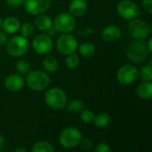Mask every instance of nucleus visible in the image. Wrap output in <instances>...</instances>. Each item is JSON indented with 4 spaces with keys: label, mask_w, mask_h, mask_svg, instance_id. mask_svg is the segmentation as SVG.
I'll return each mask as SVG.
<instances>
[{
    "label": "nucleus",
    "mask_w": 152,
    "mask_h": 152,
    "mask_svg": "<svg viewBox=\"0 0 152 152\" xmlns=\"http://www.w3.org/2000/svg\"><path fill=\"white\" fill-rule=\"evenodd\" d=\"M1 24H2V20H1V18H0V28H1Z\"/></svg>",
    "instance_id": "e433bc0d"
},
{
    "label": "nucleus",
    "mask_w": 152,
    "mask_h": 152,
    "mask_svg": "<svg viewBox=\"0 0 152 152\" xmlns=\"http://www.w3.org/2000/svg\"><path fill=\"white\" fill-rule=\"evenodd\" d=\"M7 43V37L4 32L0 31V45H4Z\"/></svg>",
    "instance_id": "473e14b6"
},
{
    "label": "nucleus",
    "mask_w": 152,
    "mask_h": 152,
    "mask_svg": "<svg viewBox=\"0 0 152 152\" xmlns=\"http://www.w3.org/2000/svg\"><path fill=\"white\" fill-rule=\"evenodd\" d=\"M6 3L12 8H19L23 4L24 0H6Z\"/></svg>",
    "instance_id": "7c9ffc66"
},
{
    "label": "nucleus",
    "mask_w": 152,
    "mask_h": 152,
    "mask_svg": "<svg viewBox=\"0 0 152 152\" xmlns=\"http://www.w3.org/2000/svg\"><path fill=\"white\" fill-rule=\"evenodd\" d=\"M139 72L136 67L131 64H126L118 69L117 77L118 82L122 86H129L136 81Z\"/></svg>",
    "instance_id": "0eeeda50"
},
{
    "label": "nucleus",
    "mask_w": 152,
    "mask_h": 152,
    "mask_svg": "<svg viewBox=\"0 0 152 152\" xmlns=\"http://www.w3.org/2000/svg\"><path fill=\"white\" fill-rule=\"evenodd\" d=\"M36 27L42 31H47L53 27V21L47 15H39L35 20Z\"/></svg>",
    "instance_id": "a211bd4d"
},
{
    "label": "nucleus",
    "mask_w": 152,
    "mask_h": 152,
    "mask_svg": "<svg viewBox=\"0 0 152 152\" xmlns=\"http://www.w3.org/2000/svg\"><path fill=\"white\" fill-rule=\"evenodd\" d=\"M65 63H66V66L69 69H76L79 65V57L77 54H75L74 53L68 54Z\"/></svg>",
    "instance_id": "b1692460"
},
{
    "label": "nucleus",
    "mask_w": 152,
    "mask_h": 152,
    "mask_svg": "<svg viewBox=\"0 0 152 152\" xmlns=\"http://www.w3.org/2000/svg\"><path fill=\"white\" fill-rule=\"evenodd\" d=\"M54 151L53 145L47 142H38L33 145V152H51Z\"/></svg>",
    "instance_id": "5701e85b"
},
{
    "label": "nucleus",
    "mask_w": 152,
    "mask_h": 152,
    "mask_svg": "<svg viewBox=\"0 0 152 152\" xmlns=\"http://www.w3.org/2000/svg\"><path fill=\"white\" fill-rule=\"evenodd\" d=\"M82 140L81 132L76 127H68L64 129L60 135V142L66 149H72L79 145Z\"/></svg>",
    "instance_id": "39448f33"
},
{
    "label": "nucleus",
    "mask_w": 152,
    "mask_h": 152,
    "mask_svg": "<svg viewBox=\"0 0 152 152\" xmlns=\"http://www.w3.org/2000/svg\"><path fill=\"white\" fill-rule=\"evenodd\" d=\"M57 49L62 54H70L75 53L77 48V41L76 37L69 33L61 36L57 40Z\"/></svg>",
    "instance_id": "1a4fd4ad"
},
{
    "label": "nucleus",
    "mask_w": 152,
    "mask_h": 152,
    "mask_svg": "<svg viewBox=\"0 0 152 152\" xmlns=\"http://www.w3.org/2000/svg\"><path fill=\"white\" fill-rule=\"evenodd\" d=\"M33 49L39 54H46L50 53L53 47L52 38L47 35H38L32 42Z\"/></svg>",
    "instance_id": "9b49d317"
},
{
    "label": "nucleus",
    "mask_w": 152,
    "mask_h": 152,
    "mask_svg": "<svg viewBox=\"0 0 152 152\" xmlns=\"http://www.w3.org/2000/svg\"><path fill=\"white\" fill-rule=\"evenodd\" d=\"M27 85L34 91H43L50 84L49 76L41 70L29 71L27 76Z\"/></svg>",
    "instance_id": "f257e3e1"
},
{
    "label": "nucleus",
    "mask_w": 152,
    "mask_h": 152,
    "mask_svg": "<svg viewBox=\"0 0 152 152\" xmlns=\"http://www.w3.org/2000/svg\"><path fill=\"white\" fill-rule=\"evenodd\" d=\"M93 122L98 128H105L110 124L111 117L108 113H101L94 117Z\"/></svg>",
    "instance_id": "6ab92c4d"
},
{
    "label": "nucleus",
    "mask_w": 152,
    "mask_h": 152,
    "mask_svg": "<svg viewBox=\"0 0 152 152\" xmlns=\"http://www.w3.org/2000/svg\"><path fill=\"white\" fill-rule=\"evenodd\" d=\"M15 152H27V150L26 149H17L14 151Z\"/></svg>",
    "instance_id": "c9c22d12"
},
{
    "label": "nucleus",
    "mask_w": 152,
    "mask_h": 152,
    "mask_svg": "<svg viewBox=\"0 0 152 152\" xmlns=\"http://www.w3.org/2000/svg\"><path fill=\"white\" fill-rule=\"evenodd\" d=\"M55 29L62 33H70L76 28V20L73 15L62 12L54 20Z\"/></svg>",
    "instance_id": "6e6552de"
},
{
    "label": "nucleus",
    "mask_w": 152,
    "mask_h": 152,
    "mask_svg": "<svg viewBox=\"0 0 152 152\" xmlns=\"http://www.w3.org/2000/svg\"><path fill=\"white\" fill-rule=\"evenodd\" d=\"M94 151L95 152H110L111 151V149H110V147L107 143H105V142H101V143H99V144L96 146V148H95Z\"/></svg>",
    "instance_id": "c756f323"
},
{
    "label": "nucleus",
    "mask_w": 152,
    "mask_h": 152,
    "mask_svg": "<svg viewBox=\"0 0 152 152\" xmlns=\"http://www.w3.org/2000/svg\"><path fill=\"white\" fill-rule=\"evenodd\" d=\"M96 48L94 44L90 42H85L79 45V53L85 57H92L95 54Z\"/></svg>",
    "instance_id": "412c9836"
},
{
    "label": "nucleus",
    "mask_w": 152,
    "mask_h": 152,
    "mask_svg": "<svg viewBox=\"0 0 152 152\" xmlns=\"http://www.w3.org/2000/svg\"><path fill=\"white\" fill-rule=\"evenodd\" d=\"M20 20L13 17V16H10V17H7L5 18L2 24H1V27L3 28L4 31L9 33V34H14L16 33L19 29H20Z\"/></svg>",
    "instance_id": "dca6fc26"
},
{
    "label": "nucleus",
    "mask_w": 152,
    "mask_h": 152,
    "mask_svg": "<svg viewBox=\"0 0 152 152\" xmlns=\"http://www.w3.org/2000/svg\"><path fill=\"white\" fill-rule=\"evenodd\" d=\"M102 37L107 42H115L121 37V30L117 26L110 25L102 30Z\"/></svg>",
    "instance_id": "4468645a"
},
{
    "label": "nucleus",
    "mask_w": 152,
    "mask_h": 152,
    "mask_svg": "<svg viewBox=\"0 0 152 152\" xmlns=\"http://www.w3.org/2000/svg\"><path fill=\"white\" fill-rule=\"evenodd\" d=\"M94 114L92 110H84L81 111V120L84 122V123H86V124H90L94 121Z\"/></svg>",
    "instance_id": "cd10ccee"
},
{
    "label": "nucleus",
    "mask_w": 152,
    "mask_h": 152,
    "mask_svg": "<svg viewBox=\"0 0 152 152\" xmlns=\"http://www.w3.org/2000/svg\"><path fill=\"white\" fill-rule=\"evenodd\" d=\"M20 32H21V36L24 37H28L31 35L34 34L35 32V28L34 26L30 23V22H26L21 26L20 28Z\"/></svg>",
    "instance_id": "a878e982"
},
{
    "label": "nucleus",
    "mask_w": 152,
    "mask_h": 152,
    "mask_svg": "<svg viewBox=\"0 0 152 152\" xmlns=\"http://www.w3.org/2000/svg\"><path fill=\"white\" fill-rule=\"evenodd\" d=\"M148 49H149V51H150V53L152 52V45H151V39H150L149 40V43H148Z\"/></svg>",
    "instance_id": "f704fd0d"
},
{
    "label": "nucleus",
    "mask_w": 152,
    "mask_h": 152,
    "mask_svg": "<svg viewBox=\"0 0 152 152\" xmlns=\"http://www.w3.org/2000/svg\"><path fill=\"white\" fill-rule=\"evenodd\" d=\"M43 67L44 69L49 73H54L58 69V61L53 56H47L43 61Z\"/></svg>",
    "instance_id": "aec40b11"
},
{
    "label": "nucleus",
    "mask_w": 152,
    "mask_h": 152,
    "mask_svg": "<svg viewBox=\"0 0 152 152\" xmlns=\"http://www.w3.org/2000/svg\"><path fill=\"white\" fill-rule=\"evenodd\" d=\"M149 53L150 51L147 45L141 40L132 43L126 48V56L134 63H141L144 61L148 57Z\"/></svg>",
    "instance_id": "f03ea898"
},
{
    "label": "nucleus",
    "mask_w": 152,
    "mask_h": 152,
    "mask_svg": "<svg viewBox=\"0 0 152 152\" xmlns=\"http://www.w3.org/2000/svg\"><path fill=\"white\" fill-rule=\"evenodd\" d=\"M24 85V79L21 76L17 74H12L8 76L4 81L5 88L11 92H18L20 91Z\"/></svg>",
    "instance_id": "ddd939ff"
},
{
    "label": "nucleus",
    "mask_w": 152,
    "mask_h": 152,
    "mask_svg": "<svg viewBox=\"0 0 152 152\" xmlns=\"http://www.w3.org/2000/svg\"><path fill=\"white\" fill-rule=\"evenodd\" d=\"M141 77L143 81H151L152 79V70H151V65H146L144 67H142V70H141Z\"/></svg>",
    "instance_id": "bb28decb"
},
{
    "label": "nucleus",
    "mask_w": 152,
    "mask_h": 152,
    "mask_svg": "<svg viewBox=\"0 0 152 152\" xmlns=\"http://www.w3.org/2000/svg\"><path fill=\"white\" fill-rule=\"evenodd\" d=\"M6 44H7L6 45L7 53L14 57L24 55L28 52L29 47L28 39L22 36H17L12 37Z\"/></svg>",
    "instance_id": "7ed1b4c3"
},
{
    "label": "nucleus",
    "mask_w": 152,
    "mask_h": 152,
    "mask_svg": "<svg viewBox=\"0 0 152 152\" xmlns=\"http://www.w3.org/2000/svg\"><path fill=\"white\" fill-rule=\"evenodd\" d=\"M16 69L20 74H28L30 71V64L25 60H20L16 63Z\"/></svg>",
    "instance_id": "393cba45"
},
{
    "label": "nucleus",
    "mask_w": 152,
    "mask_h": 152,
    "mask_svg": "<svg viewBox=\"0 0 152 152\" xmlns=\"http://www.w3.org/2000/svg\"><path fill=\"white\" fill-rule=\"evenodd\" d=\"M83 109H84V103L81 100H78V99L72 100L67 104V110L71 113L81 112Z\"/></svg>",
    "instance_id": "4be33fe9"
},
{
    "label": "nucleus",
    "mask_w": 152,
    "mask_h": 152,
    "mask_svg": "<svg viewBox=\"0 0 152 152\" xmlns=\"http://www.w3.org/2000/svg\"><path fill=\"white\" fill-rule=\"evenodd\" d=\"M128 31L134 39L142 40L150 35L151 27L146 21L134 18L128 25Z\"/></svg>",
    "instance_id": "423d86ee"
},
{
    "label": "nucleus",
    "mask_w": 152,
    "mask_h": 152,
    "mask_svg": "<svg viewBox=\"0 0 152 152\" xmlns=\"http://www.w3.org/2000/svg\"><path fill=\"white\" fill-rule=\"evenodd\" d=\"M45 102L53 110H61L67 104V96L64 91L58 87L48 90L45 94Z\"/></svg>",
    "instance_id": "20e7f679"
},
{
    "label": "nucleus",
    "mask_w": 152,
    "mask_h": 152,
    "mask_svg": "<svg viewBox=\"0 0 152 152\" xmlns=\"http://www.w3.org/2000/svg\"><path fill=\"white\" fill-rule=\"evenodd\" d=\"M4 146V136L0 134V151L3 150Z\"/></svg>",
    "instance_id": "72a5a7b5"
},
{
    "label": "nucleus",
    "mask_w": 152,
    "mask_h": 152,
    "mask_svg": "<svg viewBox=\"0 0 152 152\" xmlns=\"http://www.w3.org/2000/svg\"><path fill=\"white\" fill-rule=\"evenodd\" d=\"M23 4L28 13L38 15L48 10L51 0H24Z\"/></svg>",
    "instance_id": "f8f14e48"
},
{
    "label": "nucleus",
    "mask_w": 152,
    "mask_h": 152,
    "mask_svg": "<svg viewBox=\"0 0 152 152\" xmlns=\"http://www.w3.org/2000/svg\"><path fill=\"white\" fill-rule=\"evenodd\" d=\"M79 144H80L81 148L86 151H91V149L93 147V142L90 139H82Z\"/></svg>",
    "instance_id": "c85d7f7f"
},
{
    "label": "nucleus",
    "mask_w": 152,
    "mask_h": 152,
    "mask_svg": "<svg viewBox=\"0 0 152 152\" xmlns=\"http://www.w3.org/2000/svg\"><path fill=\"white\" fill-rule=\"evenodd\" d=\"M118 15L125 20H133L139 15V9L135 3L130 0H123L117 6Z\"/></svg>",
    "instance_id": "9d476101"
},
{
    "label": "nucleus",
    "mask_w": 152,
    "mask_h": 152,
    "mask_svg": "<svg viewBox=\"0 0 152 152\" xmlns=\"http://www.w3.org/2000/svg\"><path fill=\"white\" fill-rule=\"evenodd\" d=\"M151 4L152 0H142V6L145 9V11L149 13H151Z\"/></svg>",
    "instance_id": "2f4dec72"
},
{
    "label": "nucleus",
    "mask_w": 152,
    "mask_h": 152,
    "mask_svg": "<svg viewBox=\"0 0 152 152\" xmlns=\"http://www.w3.org/2000/svg\"><path fill=\"white\" fill-rule=\"evenodd\" d=\"M137 95L143 100H150L152 97V84L151 81H144L141 84L137 90Z\"/></svg>",
    "instance_id": "f3484780"
},
{
    "label": "nucleus",
    "mask_w": 152,
    "mask_h": 152,
    "mask_svg": "<svg viewBox=\"0 0 152 152\" xmlns=\"http://www.w3.org/2000/svg\"><path fill=\"white\" fill-rule=\"evenodd\" d=\"M87 10V4L85 0H72L69 4V12L75 17L83 16Z\"/></svg>",
    "instance_id": "2eb2a0df"
}]
</instances>
